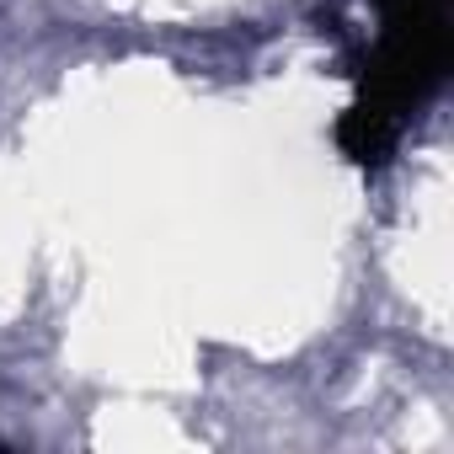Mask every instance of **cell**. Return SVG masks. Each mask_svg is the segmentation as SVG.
<instances>
[{"label":"cell","instance_id":"1","mask_svg":"<svg viewBox=\"0 0 454 454\" xmlns=\"http://www.w3.org/2000/svg\"><path fill=\"white\" fill-rule=\"evenodd\" d=\"M454 59L449 17L438 22H380V43L358 70V102L337 123V145L358 166H385L406 123L438 97Z\"/></svg>","mask_w":454,"mask_h":454},{"label":"cell","instance_id":"2","mask_svg":"<svg viewBox=\"0 0 454 454\" xmlns=\"http://www.w3.org/2000/svg\"><path fill=\"white\" fill-rule=\"evenodd\" d=\"M380 22H438L449 17V0H374Z\"/></svg>","mask_w":454,"mask_h":454}]
</instances>
